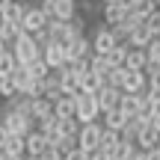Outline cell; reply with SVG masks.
Listing matches in <instances>:
<instances>
[{"label":"cell","mask_w":160,"mask_h":160,"mask_svg":"<svg viewBox=\"0 0 160 160\" xmlns=\"http://www.w3.org/2000/svg\"><path fill=\"white\" fill-rule=\"evenodd\" d=\"M101 137H104V125L101 122H92V125H80L77 133V148H83L86 154L101 148Z\"/></svg>","instance_id":"cell-4"},{"label":"cell","mask_w":160,"mask_h":160,"mask_svg":"<svg viewBox=\"0 0 160 160\" xmlns=\"http://www.w3.org/2000/svg\"><path fill=\"white\" fill-rule=\"evenodd\" d=\"M151 128H154V131L160 133V113H154V116H151Z\"/></svg>","instance_id":"cell-41"},{"label":"cell","mask_w":160,"mask_h":160,"mask_svg":"<svg viewBox=\"0 0 160 160\" xmlns=\"http://www.w3.org/2000/svg\"><path fill=\"white\" fill-rule=\"evenodd\" d=\"M101 12H104V27H119L128 15V9H122L119 3H104Z\"/></svg>","instance_id":"cell-17"},{"label":"cell","mask_w":160,"mask_h":160,"mask_svg":"<svg viewBox=\"0 0 160 160\" xmlns=\"http://www.w3.org/2000/svg\"><path fill=\"white\" fill-rule=\"evenodd\" d=\"M77 15V0H53V18L51 21H71Z\"/></svg>","instance_id":"cell-14"},{"label":"cell","mask_w":160,"mask_h":160,"mask_svg":"<svg viewBox=\"0 0 160 160\" xmlns=\"http://www.w3.org/2000/svg\"><path fill=\"white\" fill-rule=\"evenodd\" d=\"M65 160H89V154H86L83 148H71L68 154H65Z\"/></svg>","instance_id":"cell-37"},{"label":"cell","mask_w":160,"mask_h":160,"mask_svg":"<svg viewBox=\"0 0 160 160\" xmlns=\"http://www.w3.org/2000/svg\"><path fill=\"white\" fill-rule=\"evenodd\" d=\"M145 27H148L151 33H154V39H157V36H160V12H154V15L145 18Z\"/></svg>","instance_id":"cell-36"},{"label":"cell","mask_w":160,"mask_h":160,"mask_svg":"<svg viewBox=\"0 0 160 160\" xmlns=\"http://www.w3.org/2000/svg\"><path fill=\"white\" fill-rule=\"evenodd\" d=\"M104 3H119V0H104Z\"/></svg>","instance_id":"cell-48"},{"label":"cell","mask_w":160,"mask_h":160,"mask_svg":"<svg viewBox=\"0 0 160 160\" xmlns=\"http://www.w3.org/2000/svg\"><path fill=\"white\" fill-rule=\"evenodd\" d=\"M21 33H24L21 24H9V21H3V18H0V39H3L9 48L18 42V36H21Z\"/></svg>","instance_id":"cell-22"},{"label":"cell","mask_w":160,"mask_h":160,"mask_svg":"<svg viewBox=\"0 0 160 160\" xmlns=\"http://www.w3.org/2000/svg\"><path fill=\"white\" fill-rule=\"evenodd\" d=\"M27 6H30V3H18V0H15V3H12L0 18H3V21H9V24H21V21H24V12H27Z\"/></svg>","instance_id":"cell-27"},{"label":"cell","mask_w":160,"mask_h":160,"mask_svg":"<svg viewBox=\"0 0 160 160\" xmlns=\"http://www.w3.org/2000/svg\"><path fill=\"white\" fill-rule=\"evenodd\" d=\"M157 113H160V107H157Z\"/></svg>","instance_id":"cell-52"},{"label":"cell","mask_w":160,"mask_h":160,"mask_svg":"<svg viewBox=\"0 0 160 160\" xmlns=\"http://www.w3.org/2000/svg\"><path fill=\"white\" fill-rule=\"evenodd\" d=\"M122 142V133L119 131H107V128H104V137H101V148L98 151H104V154H107V151H113L116 145Z\"/></svg>","instance_id":"cell-29"},{"label":"cell","mask_w":160,"mask_h":160,"mask_svg":"<svg viewBox=\"0 0 160 160\" xmlns=\"http://www.w3.org/2000/svg\"><path fill=\"white\" fill-rule=\"evenodd\" d=\"M24 160H42V157H27V154H24Z\"/></svg>","instance_id":"cell-46"},{"label":"cell","mask_w":160,"mask_h":160,"mask_svg":"<svg viewBox=\"0 0 160 160\" xmlns=\"http://www.w3.org/2000/svg\"><path fill=\"white\" fill-rule=\"evenodd\" d=\"M30 116H33V122L39 125V122H45V119L53 116V104L48 101V98H33V104H30Z\"/></svg>","instance_id":"cell-15"},{"label":"cell","mask_w":160,"mask_h":160,"mask_svg":"<svg viewBox=\"0 0 160 160\" xmlns=\"http://www.w3.org/2000/svg\"><path fill=\"white\" fill-rule=\"evenodd\" d=\"M142 122L139 119H128V125L122 128V139H125V142H131V145H137V137H139V131H142Z\"/></svg>","instance_id":"cell-25"},{"label":"cell","mask_w":160,"mask_h":160,"mask_svg":"<svg viewBox=\"0 0 160 160\" xmlns=\"http://www.w3.org/2000/svg\"><path fill=\"white\" fill-rule=\"evenodd\" d=\"M3 51H9V45H6V42L0 39V53H3Z\"/></svg>","instance_id":"cell-45"},{"label":"cell","mask_w":160,"mask_h":160,"mask_svg":"<svg viewBox=\"0 0 160 160\" xmlns=\"http://www.w3.org/2000/svg\"><path fill=\"white\" fill-rule=\"evenodd\" d=\"M59 133H62V137H77L80 133V122L77 119H59Z\"/></svg>","instance_id":"cell-35"},{"label":"cell","mask_w":160,"mask_h":160,"mask_svg":"<svg viewBox=\"0 0 160 160\" xmlns=\"http://www.w3.org/2000/svg\"><path fill=\"white\" fill-rule=\"evenodd\" d=\"M12 3H15V0H0V15H3V12H6V9H9V6H12Z\"/></svg>","instance_id":"cell-43"},{"label":"cell","mask_w":160,"mask_h":160,"mask_svg":"<svg viewBox=\"0 0 160 160\" xmlns=\"http://www.w3.org/2000/svg\"><path fill=\"white\" fill-rule=\"evenodd\" d=\"M101 86H104V77H98L95 71H86V74L80 77V92H83V95H98Z\"/></svg>","instance_id":"cell-21"},{"label":"cell","mask_w":160,"mask_h":160,"mask_svg":"<svg viewBox=\"0 0 160 160\" xmlns=\"http://www.w3.org/2000/svg\"><path fill=\"white\" fill-rule=\"evenodd\" d=\"M65 59L68 62H77V59H89L92 57V39L89 36H77V39L65 42Z\"/></svg>","instance_id":"cell-5"},{"label":"cell","mask_w":160,"mask_h":160,"mask_svg":"<svg viewBox=\"0 0 160 160\" xmlns=\"http://www.w3.org/2000/svg\"><path fill=\"white\" fill-rule=\"evenodd\" d=\"M74 119L80 122V125H92V122L101 119V107H98L95 95H83V92H77L74 95Z\"/></svg>","instance_id":"cell-2"},{"label":"cell","mask_w":160,"mask_h":160,"mask_svg":"<svg viewBox=\"0 0 160 160\" xmlns=\"http://www.w3.org/2000/svg\"><path fill=\"white\" fill-rule=\"evenodd\" d=\"M151 42H154V33H151L145 24H139V27L133 30L131 36H128V48H142V51H145Z\"/></svg>","instance_id":"cell-16"},{"label":"cell","mask_w":160,"mask_h":160,"mask_svg":"<svg viewBox=\"0 0 160 160\" xmlns=\"http://www.w3.org/2000/svg\"><path fill=\"white\" fill-rule=\"evenodd\" d=\"M0 125H3L6 131L12 133V137H27L30 131H36V122L30 119V116H21V113H15V110H9V107L3 110V119H0Z\"/></svg>","instance_id":"cell-3"},{"label":"cell","mask_w":160,"mask_h":160,"mask_svg":"<svg viewBox=\"0 0 160 160\" xmlns=\"http://www.w3.org/2000/svg\"><path fill=\"white\" fill-rule=\"evenodd\" d=\"M48 15L39 9V6H27V12H24V21H21V27H24V33H30V36H36V33H42V30H48Z\"/></svg>","instance_id":"cell-6"},{"label":"cell","mask_w":160,"mask_h":160,"mask_svg":"<svg viewBox=\"0 0 160 160\" xmlns=\"http://www.w3.org/2000/svg\"><path fill=\"white\" fill-rule=\"evenodd\" d=\"M42 160H62V154H59L57 148H48L45 154H42Z\"/></svg>","instance_id":"cell-38"},{"label":"cell","mask_w":160,"mask_h":160,"mask_svg":"<svg viewBox=\"0 0 160 160\" xmlns=\"http://www.w3.org/2000/svg\"><path fill=\"white\" fill-rule=\"evenodd\" d=\"M92 3H104V0H92Z\"/></svg>","instance_id":"cell-50"},{"label":"cell","mask_w":160,"mask_h":160,"mask_svg":"<svg viewBox=\"0 0 160 160\" xmlns=\"http://www.w3.org/2000/svg\"><path fill=\"white\" fill-rule=\"evenodd\" d=\"M9 51L15 53L18 65H30V62H36V59H42V48H39V42H36V36H30V33H21L18 42Z\"/></svg>","instance_id":"cell-1"},{"label":"cell","mask_w":160,"mask_h":160,"mask_svg":"<svg viewBox=\"0 0 160 160\" xmlns=\"http://www.w3.org/2000/svg\"><path fill=\"white\" fill-rule=\"evenodd\" d=\"M154 3H157V12H160V0H154Z\"/></svg>","instance_id":"cell-49"},{"label":"cell","mask_w":160,"mask_h":160,"mask_svg":"<svg viewBox=\"0 0 160 160\" xmlns=\"http://www.w3.org/2000/svg\"><path fill=\"white\" fill-rule=\"evenodd\" d=\"M15 53L12 51H3L0 53V77H12V71H15Z\"/></svg>","instance_id":"cell-31"},{"label":"cell","mask_w":160,"mask_h":160,"mask_svg":"<svg viewBox=\"0 0 160 160\" xmlns=\"http://www.w3.org/2000/svg\"><path fill=\"white\" fill-rule=\"evenodd\" d=\"M89 39H92V53H101V57H110V51L119 45L110 27H98L95 36H89Z\"/></svg>","instance_id":"cell-7"},{"label":"cell","mask_w":160,"mask_h":160,"mask_svg":"<svg viewBox=\"0 0 160 160\" xmlns=\"http://www.w3.org/2000/svg\"><path fill=\"white\" fill-rule=\"evenodd\" d=\"M145 160H160V148H151V151H142Z\"/></svg>","instance_id":"cell-40"},{"label":"cell","mask_w":160,"mask_h":160,"mask_svg":"<svg viewBox=\"0 0 160 160\" xmlns=\"http://www.w3.org/2000/svg\"><path fill=\"white\" fill-rule=\"evenodd\" d=\"M0 107H3V98H0Z\"/></svg>","instance_id":"cell-51"},{"label":"cell","mask_w":160,"mask_h":160,"mask_svg":"<svg viewBox=\"0 0 160 160\" xmlns=\"http://www.w3.org/2000/svg\"><path fill=\"white\" fill-rule=\"evenodd\" d=\"M107 131H119L122 133V128L128 125V116L122 113V110H110V113H104V122H101Z\"/></svg>","instance_id":"cell-23"},{"label":"cell","mask_w":160,"mask_h":160,"mask_svg":"<svg viewBox=\"0 0 160 160\" xmlns=\"http://www.w3.org/2000/svg\"><path fill=\"white\" fill-rule=\"evenodd\" d=\"M145 65H148V53L142 48H131L128 51V59H125V68L128 71H145Z\"/></svg>","instance_id":"cell-19"},{"label":"cell","mask_w":160,"mask_h":160,"mask_svg":"<svg viewBox=\"0 0 160 160\" xmlns=\"http://www.w3.org/2000/svg\"><path fill=\"white\" fill-rule=\"evenodd\" d=\"M137 148L139 151H151V148H160V133L154 131L151 125H145L137 137Z\"/></svg>","instance_id":"cell-13"},{"label":"cell","mask_w":160,"mask_h":160,"mask_svg":"<svg viewBox=\"0 0 160 160\" xmlns=\"http://www.w3.org/2000/svg\"><path fill=\"white\" fill-rule=\"evenodd\" d=\"M128 51H131V48L128 45H116L113 51H110V65H113V68H125V59H128Z\"/></svg>","instance_id":"cell-28"},{"label":"cell","mask_w":160,"mask_h":160,"mask_svg":"<svg viewBox=\"0 0 160 160\" xmlns=\"http://www.w3.org/2000/svg\"><path fill=\"white\" fill-rule=\"evenodd\" d=\"M6 160H24V157H6Z\"/></svg>","instance_id":"cell-47"},{"label":"cell","mask_w":160,"mask_h":160,"mask_svg":"<svg viewBox=\"0 0 160 160\" xmlns=\"http://www.w3.org/2000/svg\"><path fill=\"white\" fill-rule=\"evenodd\" d=\"M122 95H125V92L116 89V86H101V89H98V95H95L98 107H101V116H104V113H110V110H119Z\"/></svg>","instance_id":"cell-8"},{"label":"cell","mask_w":160,"mask_h":160,"mask_svg":"<svg viewBox=\"0 0 160 160\" xmlns=\"http://www.w3.org/2000/svg\"><path fill=\"white\" fill-rule=\"evenodd\" d=\"M89 160H110V157L104 154V151H92V154H89Z\"/></svg>","instance_id":"cell-42"},{"label":"cell","mask_w":160,"mask_h":160,"mask_svg":"<svg viewBox=\"0 0 160 160\" xmlns=\"http://www.w3.org/2000/svg\"><path fill=\"white\" fill-rule=\"evenodd\" d=\"M133 151H137V145H131V142H125V139H122L113 151H107V157H110V160H128Z\"/></svg>","instance_id":"cell-30"},{"label":"cell","mask_w":160,"mask_h":160,"mask_svg":"<svg viewBox=\"0 0 160 160\" xmlns=\"http://www.w3.org/2000/svg\"><path fill=\"white\" fill-rule=\"evenodd\" d=\"M131 12H137V15H139V18L145 21L148 15H154V12H157V3H154V0H139V3L133 6Z\"/></svg>","instance_id":"cell-34"},{"label":"cell","mask_w":160,"mask_h":160,"mask_svg":"<svg viewBox=\"0 0 160 160\" xmlns=\"http://www.w3.org/2000/svg\"><path fill=\"white\" fill-rule=\"evenodd\" d=\"M42 98H48L51 104L62 98V86H59V74L57 71H51V74L42 80Z\"/></svg>","instance_id":"cell-12"},{"label":"cell","mask_w":160,"mask_h":160,"mask_svg":"<svg viewBox=\"0 0 160 160\" xmlns=\"http://www.w3.org/2000/svg\"><path fill=\"white\" fill-rule=\"evenodd\" d=\"M128 160H145V154H142V151H139V148H137V151H133V154H131V157H128Z\"/></svg>","instance_id":"cell-44"},{"label":"cell","mask_w":160,"mask_h":160,"mask_svg":"<svg viewBox=\"0 0 160 160\" xmlns=\"http://www.w3.org/2000/svg\"><path fill=\"white\" fill-rule=\"evenodd\" d=\"M110 68H113V65H110L107 57H101V53H92V57H89V71H95L98 77H107Z\"/></svg>","instance_id":"cell-26"},{"label":"cell","mask_w":160,"mask_h":160,"mask_svg":"<svg viewBox=\"0 0 160 160\" xmlns=\"http://www.w3.org/2000/svg\"><path fill=\"white\" fill-rule=\"evenodd\" d=\"M145 86H148L145 71H128L125 68V80H122V92H125V95H142Z\"/></svg>","instance_id":"cell-10"},{"label":"cell","mask_w":160,"mask_h":160,"mask_svg":"<svg viewBox=\"0 0 160 160\" xmlns=\"http://www.w3.org/2000/svg\"><path fill=\"white\" fill-rule=\"evenodd\" d=\"M74 95H62L59 101H53V116L57 119H74Z\"/></svg>","instance_id":"cell-20"},{"label":"cell","mask_w":160,"mask_h":160,"mask_svg":"<svg viewBox=\"0 0 160 160\" xmlns=\"http://www.w3.org/2000/svg\"><path fill=\"white\" fill-rule=\"evenodd\" d=\"M42 59L48 62V68L51 71H59L68 59H65V48L62 45H57V42H48L45 48H42Z\"/></svg>","instance_id":"cell-9"},{"label":"cell","mask_w":160,"mask_h":160,"mask_svg":"<svg viewBox=\"0 0 160 160\" xmlns=\"http://www.w3.org/2000/svg\"><path fill=\"white\" fill-rule=\"evenodd\" d=\"M6 139H9V131H6V128H3V125H0V151H3V148H6Z\"/></svg>","instance_id":"cell-39"},{"label":"cell","mask_w":160,"mask_h":160,"mask_svg":"<svg viewBox=\"0 0 160 160\" xmlns=\"http://www.w3.org/2000/svg\"><path fill=\"white\" fill-rule=\"evenodd\" d=\"M0 98H6V101L18 98V86H15L12 77H0Z\"/></svg>","instance_id":"cell-33"},{"label":"cell","mask_w":160,"mask_h":160,"mask_svg":"<svg viewBox=\"0 0 160 160\" xmlns=\"http://www.w3.org/2000/svg\"><path fill=\"white\" fill-rule=\"evenodd\" d=\"M3 154H6V157H24V154H27L24 137H12V133H9V139H6V148H3Z\"/></svg>","instance_id":"cell-24"},{"label":"cell","mask_w":160,"mask_h":160,"mask_svg":"<svg viewBox=\"0 0 160 160\" xmlns=\"http://www.w3.org/2000/svg\"><path fill=\"white\" fill-rule=\"evenodd\" d=\"M27 71H30V77H33V80H45L48 74H51V68H48L45 59H36V62H30Z\"/></svg>","instance_id":"cell-32"},{"label":"cell","mask_w":160,"mask_h":160,"mask_svg":"<svg viewBox=\"0 0 160 160\" xmlns=\"http://www.w3.org/2000/svg\"><path fill=\"white\" fill-rule=\"evenodd\" d=\"M24 145H27V157H42L51 145H48V137L36 128V131H30L27 137H24Z\"/></svg>","instance_id":"cell-11"},{"label":"cell","mask_w":160,"mask_h":160,"mask_svg":"<svg viewBox=\"0 0 160 160\" xmlns=\"http://www.w3.org/2000/svg\"><path fill=\"white\" fill-rule=\"evenodd\" d=\"M119 110L128 119H139V113H142V95H122Z\"/></svg>","instance_id":"cell-18"}]
</instances>
